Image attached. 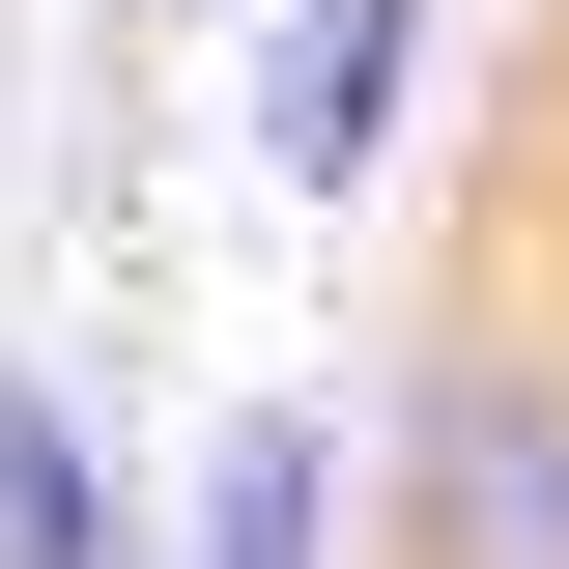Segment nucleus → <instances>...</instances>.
<instances>
[{"label":"nucleus","mask_w":569,"mask_h":569,"mask_svg":"<svg viewBox=\"0 0 569 569\" xmlns=\"http://www.w3.org/2000/svg\"><path fill=\"white\" fill-rule=\"evenodd\" d=\"M399 541H427V569H569V399H541L512 342H456V370L399 399Z\"/></svg>","instance_id":"obj_1"},{"label":"nucleus","mask_w":569,"mask_h":569,"mask_svg":"<svg viewBox=\"0 0 569 569\" xmlns=\"http://www.w3.org/2000/svg\"><path fill=\"white\" fill-rule=\"evenodd\" d=\"M399 86H427V0H284L257 29V171H399Z\"/></svg>","instance_id":"obj_2"},{"label":"nucleus","mask_w":569,"mask_h":569,"mask_svg":"<svg viewBox=\"0 0 569 569\" xmlns=\"http://www.w3.org/2000/svg\"><path fill=\"white\" fill-rule=\"evenodd\" d=\"M313 541H342V456H313V427H228V456H200V569H313Z\"/></svg>","instance_id":"obj_3"},{"label":"nucleus","mask_w":569,"mask_h":569,"mask_svg":"<svg viewBox=\"0 0 569 569\" xmlns=\"http://www.w3.org/2000/svg\"><path fill=\"white\" fill-rule=\"evenodd\" d=\"M0 569H114V485H86V427L0 370Z\"/></svg>","instance_id":"obj_4"}]
</instances>
